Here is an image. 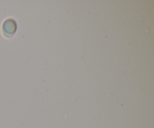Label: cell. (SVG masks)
Wrapping results in <instances>:
<instances>
[{"mask_svg":"<svg viewBox=\"0 0 154 128\" xmlns=\"http://www.w3.org/2000/svg\"><path fill=\"white\" fill-rule=\"evenodd\" d=\"M16 23H15L14 20L12 19H8L6 20L2 24V32L3 34L7 37H10L12 36L16 31Z\"/></svg>","mask_w":154,"mask_h":128,"instance_id":"6da1fadb","label":"cell"}]
</instances>
